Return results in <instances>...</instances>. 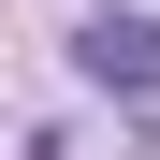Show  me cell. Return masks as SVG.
I'll return each mask as SVG.
<instances>
[{
  "mask_svg": "<svg viewBox=\"0 0 160 160\" xmlns=\"http://www.w3.org/2000/svg\"><path fill=\"white\" fill-rule=\"evenodd\" d=\"M73 73L117 88V102H146L160 88V29H146V15H88V29H73Z\"/></svg>",
  "mask_w": 160,
  "mask_h": 160,
  "instance_id": "1",
  "label": "cell"
}]
</instances>
